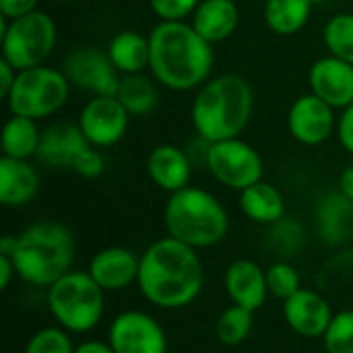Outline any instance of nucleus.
<instances>
[{
	"label": "nucleus",
	"instance_id": "nucleus-28",
	"mask_svg": "<svg viewBox=\"0 0 353 353\" xmlns=\"http://www.w3.org/2000/svg\"><path fill=\"white\" fill-rule=\"evenodd\" d=\"M323 43L331 56L353 64V12H337L325 23Z\"/></svg>",
	"mask_w": 353,
	"mask_h": 353
},
{
	"label": "nucleus",
	"instance_id": "nucleus-36",
	"mask_svg": "<svg viewBox=\"0 0 353 353\" xmlns=\"http://www.w3.org/2000/svg\"><path fill=\"white\" fill-rule=\"evenodd\" d=\"M337 139L339 145L353 155V103L347 105L345 110H341L339 118H337Z\"/></svg>",
	"mask_w": 353,
	"mask_h": 353
},
{
	"label": "nucleus",
	"instance_id": "nucleus-34",
	"mask_svg": "<svg viewBox=\"0 0 353 353\" xmlns=\"http://www.w3.org/2000/svg\"><path fill=\"white\" fill-rule=\"evenodd\" d=\"M201 0H149V8L159 21H186Z\"/></svg>",
	"mask_w": 353,
	"mask_h": 353
},
{
	"label": "nucleus",
	"instance_id": "nucleus-3",
	"mask_svg": "<svg viewBox=\"0 0 353 353\" xmlns=\"http://www.w3.org/2000/svg\"><path fill=\"white\" fill-rule=\"evenodd\" d=\"M254 112L250 83L236 72L211 77L196 89L190 105V122L199 139L207 143L238 139L248 128Z\"/></svg>",
	"mask_w": 353,
	"mask_h": 353
},
{
	"label": "nucleus",
	"instance_id": "nucleus-24",
	"mask_svg": "<svg viewBox=\"0 0 353 353\" xmlns=\"http://www.w3.org/2000/svg\"><path fill=\"white\" fill-rule=\"evenodd\" d=\"M312 8V0H265L263 19L275 35L292 37L306 27Z\"/></svg>",
	"mask_w": 353,
	"mask_h": 353
},
{
	"label": "nucleus",
	"instance_id": "nucleus-23",
	"mask_svg": "<svg viewBox=\"0 0 353 353\" xmlns=\"http://www.w3.org/2000/svg\"><path fill=\"white\" fill-rule=\"evenodd\" d=\"M240 211L254 223L273 225L285 217V199L277 186L261 180L240 192Z\"/></svg>",
	"mask_w": 353,
	"mask_h": 353
},
{
	"label": "nucleus",
	"instance_id": "nucleus-38",
	"mask_svg": "<svg viewBox=\"0 0 353 353\" xmlns=\"http://www.w3.org/2000/svg\"><path fill=\"white\" fill-rule=\"evenodd\" d=\"M17 72H19V70H17L10 62H6L4 58H0V97H2V99L8 97L12 85H14Z\"/></svg>",
	"mask_w": 353,
	"mask_h": 353
},
{
	"label": "nucleus",
	"instance_id": "nucleus-16",
	"mask_svg": "<svg viewBox=\"0 0 353 353\" xmlns=\"http://www.w3.org/2000/svg\"><path fill=\"white\" fill-rule=\"evenodd\" d=\"M89 147L81 126L77 122H54L41 130L37 159L54 170H72L77 157Z\"/></svg>",
	"mask_w": 353,
	"mask_h": 353
},
{
	"label": "nucleus",
	"instance_id": "nucleus-18",
	"mask_svg": "<svg viewBox=\"0 0 353 353\" xmlns=\"http://www.w3.org/2000/svg\"><path fill=\"white\" fill-rule=\"evenodd\" d=\"M147 174L151 182L168 194H174L190 186L192 159L178 145H157L147 157Z\"/></svg>",
	"mask_w": 353,
	"mask_h": 353
},
{
	"label": "nucleus",
	"instance_id": "nucleus-4",
	"mask_svg": "<svg viewBox=\"0 0 353 353\" xmlns=\"http://www.w3.org/2000/svg\"><path fill=\"white\" fill-rule=\"evenodd\" d=\"M10 259L23 281L35 288H50L70 271L74 261V238L66 225L41 219L17 236Z\"/></svg>",
	"mask_w": 353,
	"mask_h": 353
},
{
	"label": "nucleus",
	"instance_id": "nucleus-10",
	"mask_svg": "<svg viewBox=\"0 0 353 353\" xmlns=\"http://www.w3.org/2000/svg\"><path fill=\"white\" fill-rule=\"evenodd\" d=\"M62 70L72 87L91 95H116L122 79L108 52L93 46L70 50L62 62Z\"/></svg>",
	"mask_w": 353,
	"mask_h": 353
},
{
	"label": "nucleus",
	"instance_id": "nucleus-14",
	"mask_svg": "<svg viewBox=\"0 0 353 353\" xmlns=\"http://www.w3.org/2000/svg\"><path fill=\"white\" fill-rule=\"evenodd\" d=\"M308 87L331 108L345 110L353 103V64L331 54L314 60L308 70Z\"/></svg>",
	"mask_w": 353,
	"mask_h": 353
},
{
	"label": "nucleus",
	"instance_id": "nucleus-12",
	"mask_svg": "<svg viewBox=\"0 0 353 353\" xmlns=\"http://www.w3.org/2000/svg\"><path fill=\"white\" fill-rule=\"evenodd\" d=\"M108 343L116 353H168L163 327L147 312H120L108 331Z\"/></svg>",
	"mask_w": 353,
	"mask_h": 353
},
{
	"label": "nucleus",
	"instance_id": "nucleus-32",
	"mask_svg": "<svg viewBox=\"0 0 353 353\" xmlns=\"http://www.w3.org/2000/svg\"><path fill=\"white\" fill-rule=\"evenodd\" d=\"M74 350L66 329L46 327L27 341L25 353H74Z\"/></svg>",
	"mask_w": 353,
	"mask_h": 353
},
{
	"label": "nucleus",
	"instance_id": "nucleus-8",
	"mask_svg": "<svg viewBox=\"0 0 353 353\" xmlns=\"http://www.w3.org/2000/svg\"><path fill=\"white\" fill-rule=\"evenodd\" d=\"M70 87L72 85L62 68L43 64L19 70L14 85L4 101L10 114L39 122L58 114L68 103Z\"/></svg>",
	"mask_w": 353,
	"mask_h": 353
},
{
	"label": "nucleus",
	"instance_id": "nucleus-21",
	"mask_svg": "<svg viewBox=\"0 0 353 353\" xmlns=\"http://www.w3.org/2000/svg\"><path fill=\"white\" fill-rule=\"evenodd\" d=\"M39 174L27 159L0 157V203L4 207H23L35 199Z\"/></svg>",
	"mask_w": 353,
	"mask_h": 353
},
{
	"label": "nucleus",
	"instance_id": "nucleus-26",
	"mask_svg": "<svg viewBox=\"0 0 353 353\" xmlns=\"http://www.w3.org/2000/svg\"><path fill=\"white\" fill-rule=\"evenodd\" d=\"M39 141H41V130L37 126V120L10 114V118L4 122L2 128V141H0L2 155L29 161L31 157H37Z\"/></svg>",
	"mask_w": 353,
	"mask_h": 353
},
{
	"label": "nucleus",
	"instance_id": "nucleus-15",
	"mask_svg": "<svg viewBox=\"0 0 353 353\" xmlns=\"http://www.w3.org/2000/svg\"><path fill=\"white\" fill-rule=\"evenodd\" d=\"M283 316L288 327L296 335L306 339H316V337H325L335 314L329 302L319 292L300 288L292 298L283 302Z\"/></svg>",
	"mask_w": 353,
	"mask_h": 353
},
{
	"label": "nucleus",
	"instance_id": "nucleus-19",
	"mask_svg": "<svg viewBox=\"0 0 353 353\" xmlns=\"http://www.w3.org/2000/svg\"><path fill=\"white\" fill-rule=\"evenodd\" d=\"M223 285L230 300L250 312H256L269 296L267 271L246 259H240L228 267Z\"/></svg>",
	"mask_w": 353,
	"mask_h": 353
},
{
	"label": "nucleus",
	"instance_id": "nucleus-13",
	"mask_svg": "<svg viewBox=\"0 0 353 353\" xmlns=\"http://www.w3.org/2000/svg\"><path fill=\"white\" fill-rule=\"evenodd\" d=\"M335 108L325 103L314 93L300 95L288 112V130L294 141L306 147H319L337 132Z\"/></svg>",
	"mask_w": 353,
	"mask_h": 353
},
{
	"label": "nucleus",
	"instance_id": "nucleus-1",
	"mask_svg": "<svg viewBox=\"0 0 353 353\" xmlns=\"http://www.w3.org/2000/svg\"><path fill=\"white\" fill-rule=\"evenodd\" d=\"M137 285L143 298L157 308L178 310L192 304L205 285L196 248L172 236L155 240L141 254Z\"/></svg>",
	"mask_w": 353,
	"mask_h": 353
},
{
	"label": "nucleus",
	"instance_id": "nucleus-5",
	"mask_svg": "<svg viewBox=\"0 0 353 353\" xmlns=\"http://www.w3.org/2000/svg\"><path fill=\"white\" fill-rule=\"evenodd\" d=\"M168 236L201 250L219 244L230 230L223 203L205 188L186 186L170 194L163 209Z\"/></svg>",
	"mask_w": 353,
	"mask_h": 353
},
{
	"label": "nucleus",
	"instance_id": "nucleus-11",
	"mask_svg": "<svg viewBox=\"0 0 353 353\" xmlns=\"http://www.w3.org/2000/svg\"><path fill=\"white\" fill-rule=\"evenodd\" d=\"M130 114L116 95H93L79 112L77 124L81 126L89 145L108 149L118 145L128 130Z\"/></svg>",
	"mask_w": 353,
	"mask_h": 353
},
{
	"label": "nucleus",
	"instance_id": "nucleus-40",
	"mask_svg": "<svg viewBox=\"0 0 353 353\" xmlns=\"http://www.w3.org/2000/svg\"><path fill=\"white\" fill-rule=\"evenodd\" d=\"M339 192L353 203V165H347L339 176Z\"/></svg>",
	"mask_w": 353,
	"mask_h": 353
},
{
	"label": "nucleus",
	"instance_id": "nucleus-29",
	"mask_svg": "<svg viewBox=\"0 0 353 353\" xmlns=\"http://www.w3.org/2000/svg\"><path fill=\"white\" fill-rule=\"evenodd\" d=\"M252 314L254 312H250L242 306H236V304L225 308L215 323L217 339L228 347H236V345L244 343L252 331Z\"/></svg>",
	"mask_w": 353,
	"mask_h": 353
},
{
	"label": "nucleus",
	"instance_id": "nucleus-25",
	"mask_svg": "<svg viewBox=\"0 0 353 353\" xmlns=\"http://www.w3.org/2000/svg\"><path fill=\"white\" fill-rule=\"evenodd\" d=\"M319 230L329 244H339L353 234V203L339 190L319 203Z\"/></svg>",
	"mask_w": 353,
	"mask_h": 353
},
{
	"label": "nucleus",
	"instance_id": "nucleus-41",
	"mask_svg": "<svg viewBox=\"0 0 353 353\" xmlns=\"http://www.w3.org/2000/svg\"><path fill=\"white\" fill-rule=\"evenodd\" d=\"M74 353H116L112 350L110 343H101V341H85L81 345H77Z\"/></svg>",
	"mask_w": 353,
	"mask_h": 353
},
{
	"label": "nucleus",
	"instance_id": "nucleus-33",
	"mask_svg": "<svg viewBox=\"0 0 353 353\" xmlns=\"http://www.w3.org/2000/svg\"><path fill=\"white\" fill-rule=\"evenodd\" d=\"M269 238H271V244H273V248L277 252L292 254V252L302 248V244H304V230H302L300 223L283 217L281 221L271 225Z\"/></svg>",
	"mask_w": 353,
	"mask_h": 353
},
{
	"label": "nucleus",
	"instance_id": "nucleus-2",
	"mask_svg": "<svg viewBox=\"0 0 353 353\" xmlns=\"http://www.w3.org/2000/svg\"><path fill=\"white\" fill-rule=\"evenodd\" d=\"M151 77L170 91H196L213 72V43L186 21H159L149 33Z\"/></svg>",
	"mask_w": 353,
	"mask_h": 353
},
{
	"label": "nucleus",
	"instance_id": "nucleus-31",
	"mask_svg": "<svg viewBox=\"0 0 353 353\" xmlns=\"http://www.w3.org/2000/svg\"><path fill=\"white\" fill-rule=\"evenodd\" d=\"M323 341L327 353H353V310L333 316Z\"/></svg>",
	"mask_w": 353,
	"mask_h": 353
},
{
	"label": "nucleus",
	"instance_id": "nucleus-30",
	"mask_svg": "<svg viewBox=\"0 0 353 353\" xmlns=\"http://www.w3.org/2000/svg\"><path fill=\"white\" fill-rule=\"evenodd\" d=\"M267 288L269 294L279 298V300H288L292 298L302 285H300V275L298 269L285 261H277L267 269Z\"/></svg>",
	"mask_w": 353,
	"mask_h": 353
},
{
	"label": "nucleus",
	"instance_id": "nucleus-6",
	"mask_svg": "<svg viewBox=\"0 0 353 353\" xmlns=\"http://www.w3.org/2000/svg\"><path fill=\"white\" fill-rule=\"evenodd\" d=\"M103 290L89 273L68 271L48 288V308L68 333H89L103 316Z\"/></svg>",
	"mask_w": 353,
	"mask_h": 353
},
{
	"label": "nucleus",
	"instance_id": "nucleus-37",
	"mask_svg": "<svg viewBox=\"0 0 353 353\" xmlns=\"http://www.w3.org/2000/svg\"><path fill=\"white\" fill-rule=\"evenodd\" d=\"M41 0H0V14L6 19H19L37 10Z\"/></svg>",
	"mask_w": 353,
	"mask_h": 353
},
{
	"label": "nucleus",
	"instance_id": "nucleus-39",
	"mask_svg": "<svg viewBox=\"0 0 353 353\" xmlns=\"http://www.w3.org/2000/svg\"><path fill=\"white\" fill-rule=\"evenodd\" d=\"M12 275H17L12 259L6 256V254H0V290H6L10 285Z\"/></svg>",
	"mask_w": 353,
	"mask_h": 353
},
{
	"label": "nucleus",
	"instance_id": "nucleus-44",
	"mask_svg": "<svg viewBox=\"0 0 353 353\" xmlns=\"http://www.w3.org/2000/svg\"><path fill=\"white\" fill-rule=\"evenodd\" d=\"M48 2H58L60 4V2H77V0H48Z\"/></svg>",
	"mask_w": 353,
	"mask_h": 353
},
{
	"label": "nucleus",
	"instance_id": "nucleus-43",
	"mask_svg": "<svg viewBox=\"0 0 353 353\" xmlns=\"http://www.w3.org/2000/svg\"><path fill=\"white\" fill-rule=\"evenodd\" d=\"M325 2H329V0H312V4L316 6V4H325Z\"/></svg>",
	"mask_w": 353,
	"mask_h": 353
},
{
	"label": "nucleus",
	"instance_id": "nucleus-35",
	"mask_svg": "<svg viewBox=\"0 0 353 353\" xmlns=\"http://www.w3.org/2000/svg\"><path fill=\"white\" fill-rule=\"evenodd\" d=\"M105 170V159L101 155V151L93 145H89L74 161L72 172L83 176V178H97L99 174H103Z\"/></svg>",
	"mask_w": 353,
	"mask_h": 353
},
{
	"label": "nucleus",
	"instance_id": "nucleus-20",
	"mask_svg": "<svg viewBox=\"0 0 353 353\" xmlns=\"http://www.w3.org/2000/svg\"><path fill=\"white\" fill-rule=\"evenodd\" d=\"M240 23V8L236 0H201L190 17L194 31L209 43H221L230 39Z\"/></svg>",
	"mask_w": 353,
	"mask_h": 353
},
{
	"label": "nucleus",
	"instance_id": "nucleus-42",
	"mask_svg": "<svg viewBox=\"0 0 353 353\" xmlns=\"http://www.w3.org/2000/svg\"><path fill=\"white\" fill-rule=\"evenodd\" d=\"M14 244H17V236H2L0 238V254L10 256L14 250Z\"/></svg>",
	"mask_w": 353,
	"mask_h": 353
},
{
	"label": "nucleus",
	"instance_id": "nucleus-17",
	"mask_svg": "<svg viewBox=\"0 0 353 353\" xmlns=\"http://www.w3.org/2000/svg\"><path fill=\"white\" fill-rule=\"evenodd\" d=\"M141 256L122 246L103 248L93 254L89 263V275L103 292H120L139 279Z\"/></svg>",
	"mask_w": 353,
	"mask_h": 353
},
{
	"label": "nucleus",
	"instance_id": "nucleus-7",
	"mask_svg": "<svg viewBox=\"0 0 353 353\" xmlns=\"http://www.w3.org/2000/svg\"><path fill=\"white\" fill-rule=\"evenodd\" d=\"M58 43L56 21L46 10H33L19 19L0 14V50L2 58L17 70L43 66Z\"/></svg>",
	"mask_w": 353,
	"mask_h": 353
},
{
	"label": "nucleus",
	"instance_id": "nucleus-9",
	"mask_svg": "<svg viewBox=\"0 0 353 353\" xmlns=\"http://www.w3.org/2000/svg\"><path fill=\"white\" fill-rule=\"evenodd\" d=\"M205 168L219 184L238 192L261 182L265 176V161L261 153L240 137L209 143Z\"/></svg>",
	"mask_w": 353,
	"mask_h": 353
},
{
	"label": "nucleus",
	"instance_id": "nucleus-45",
	"mask_svg": "<svg viewBox=\"0 0 353 353\" xmlns=\"http://www.w3.org/2000/svg\"><path fill=\"white\" fill-rule=\"evenodd\" d=\"M352 310H353V296H352Z\"/></svg>",
	"mask_w": 353,
	"mask_h": 353
},
{
	"label": "nucleus",
	"instance_id": "nucleus-27",
	"mask_svg": "<svg viewBox=\"0 0 353 353\" xmlns=\"http://www.w3.org/2000/svg\"><path fill=\"white\" fill-rule=\"evenodd\" d=\"M155 83L157 81L153 77H147L145 72H141V74H124L120 79L116 97L124 105V110L130 114V118L149 116L155 110L157 99H159Z\"/></svg>",
	"mask_w": 353,
	"mask_h": 353
},
{
	"label": "nucleus",
	"instance_id": "nucleus-22",
	"mask_svg": "<svg viewBox=\"0 0 353 353\" xmlns=\"http://www.w3.org/2000/svg\"><path fill=\"white\" fill-rule=\"evenodd\" d=\"M105 52L122 77L124 74H141V72L149 70V62H151L149 37L139 31L126 29V31L116 33L110 39Z\"/></svg>",
	"mask_w": 353,
	"mask_h": 353
}]
</instances>
